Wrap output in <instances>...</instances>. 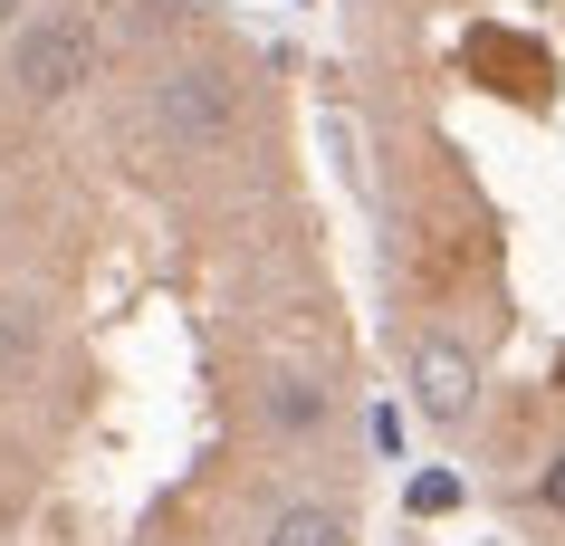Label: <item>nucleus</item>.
<instances>
[{"label": "nucleus", "instance_id": "8", "mask_svg": "<svg viewBox=\"0 0 565 546\" xmlns=\"http://www.w3.org/2000/svg\"><path fill=\"white\" fill-rule=\"evenodd\" d=\"M10 20H20V0H0V30H10Z\"/></svg>", "mask_w": 565, "mask_h": 546}, {"label": "nucleus", "instance_id": "7", "mask_svg": "<svg viewBox=\"0 0 565 546\" xmlns=\"http://www.w3.org/2000/svg\"><path fill=\"white\" fill-rule=\"evenodd\" d=\"M536 499H546V508H556V517H565V451H556V460H546V480H536Z\"/></svg>", "mask_w": 565, "mask_h": 546}, {"label": "nucleus", "instance_id": "1", "mask_svg": "<svg viewBox=\"0 0 565 546\" xmlns=\"http://www.w3.org/2000/svg\"><path fill=\"white\" fill-rule=\"evenodd\" d=\"M145 116H153V135H163L173 153H221L239 135V77H231V67H211V58L163 67L153 96H145Z\"/></svg>", "mask_w": 565, "mask_h": 546}, {"label": "nucleus", "instance_id": "5", "mask_svg": "<svg viewBox=\"0 0 565 546\" xmlns=\"http://www.w3.org/2000/svg\"><path fill=\"white\" fill-rule=\"evenodd\" d=\"M327 384H317V374H268V431H278V441H317V431H327Z\"/></svg>", "mask_w": 565, "mask_h": 546}, {"label": "nucleus", "instance_id": "3", "mask_svg": "<svg viewBox=\"0 0 565 546\" xmlns=\"http://www.w3.org/2000/svg\"><path fill=\"white\" fill-rule=\"evenodd\" d=\"M413 413L431 431H470V413H479V355L460 345V335H422V345H413Z\"/></svg>", "mask_w": 565, "mask_h": 546}, {"label": "nucleus", "instance_id": "6", "mask_svg": "<svg viewBox=\"0 0 565 546\" xmlns=\"http://www.w3.org/2000/svg\"><path fill=\"white\" fill-rule=\"evenodd\" d=\"M39 355H49V317L30 298H0V384L39 374Z\"/></svg>", "mask_w": 565, "mask_h": 546}, {"label": "nucleus", "instance_id": "4", "mask_svg": "<svg viewBox=\"0 0 565 546\" xmlns=\"http://www.w3.org/2000/svg\"><path fill=\"white\" fill-rule=\"evenodd\" d=\"M268 546H355V508L345 499H288L268 517Z\"/></svg>", "mask_w": 565, "mask_h": 546}, {"label": "nucleus", "instance_id": "2", "mask_svg": "<svg viewBox=\"0 0 565 546\" xmlns=\"http://www.w3.org/2000/svg\"><path fill=\"white\" fill-rule=\"evenodd\" d=\"M96 77V20L77 10H49V20H20L10 30V87L30 96V106H58Z\"/></svg>", "mask_w": 565, "mask_h": 546}]
</instances>
